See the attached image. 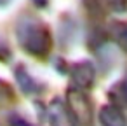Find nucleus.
Returning a JSON list of instances; mask_svg holds the SVG:
<instances>
[{
	"label": "nucleus",
	"instance_id": "5",
	"mask_svg": "<svg viewBox=\"0 0 127 126\" xmlns=\"http://www.w3.org/2000/svg\"><path fill=\"white\" fill-rule=\"evenodd\" d=\"M99 123L101 126H127V119L124 112L117 105H103L99 109Z\"/></svg>",
	"mask_w": 127,
	"mask_h": 126
},
{
	"label": "nucleus",
	"instance_id": "14",
	"mask_svg": "<svg viewBox=\"0 0 127 126\" xmlns=\"http://www.w3.org/2000/svg\"><path fill=\"white\" fill-rule=\"evenodd\" d=\"M0 58H7V51H5L2 46H0Z\"/></svg>",
	"mask_w": 127,
	"mask_h": 126
},
{
	"label": "nucleus",
	"instance_id": "1",
	"mask_svg": "<svg viewBox=\"0 0 127 126\" xmlns=\"http://www.w3.org/2000/svg\"><path fill=\"white\" fill-rule=\"evenodd\" d=\"M18 39L23 49L37 58H45L52 47V37L49 30L37 21H23L18 26Z\"/></svg>",
	"mask_w": 127,
	"mask_h": 126
},
{
	"label": "nucleus",
	"instance_id": "7",
	"mask_svg": "<svg viewBox=\"0 0 127 126\" xmlns=\"http://www.w3.org/2000/svg\"><path fill=\"white\" fill-rule=\"evenodd\" d=\"M108 30L111 39L127 51V21H113Z\"/></svg>",
	"mask_w": 127,
	"mask_h": 126
},
{
	"label": "nucleus",
	"instance_id": "2",
	"mask_svg": "<svg viewBox=\"0 0 127 126\" xmlns=\"http://www.w3.org/2000/svg\"><path fill=\"white\" fill-rule=\"evenodd\" d=\"M66 105H68L70 112L73 114L77 124L91 126V123H92V107H91V102H89L87 95L84 93V89L70 88L66 91Z\"/></svg>",
	"mask_w": 127,
	"mask_h": 126
},
{
	"label": "nucleus",
	"instance_id": "3",
	"mask_svg": "<svg viewBox=\"0 0 127 126\" xmlns=\"http://www.w3.org/2000/svg\"><path fill=\"white\" fill-rule=\"evenodd\" d=\"M47 117L51 126H77L73 114L70 112L66 102L61 98H54L47 105Z\"/></svg>",
	"mask_w": 127,
	"mask_h": 126
},
{
	"label": "nucleus",
	"instance_id": "6",
	"mask_svg": "<svg viewBox=\"0 0 127 126\" xmlns=\"http://www.w3.org/2000/svg\"><path fill=\"white\" fill-rule=\"evenodd\" d=\"M16 79H18V82H19V88H21L25 93L33 95V93L38 91V84H37L35 79L25 70V67H18V68H16Z\"/></svg>",
	"mask_w": 127,
	"mask_h": 126
},
{
	"label": "nucleus",
	"instance_id": "13",
	"mask_svg": "<svg viewBox=\"0 0 127 126\" xmlns=\"http://www.w3.org/2000/svg\"><path fill=\"white\" fill-rule=\"evenodd\" d=\"M122 89H124V95H125V98H127V77H125L124 82H122Z\"/></svg>",
	"mask_w": 127,
	"mask_h": 126
},
{
	"label": "nucleus",
	"instance_id": "12",
	"mask_svg": "<svg viewBox=\"0 0 127 126\" xmlns=\"http://www.w3.org/2000/svg\"><path fill=\"white\" fill-rule=\"evenodd\" d=\"M33 2H35L38 7H45V5H47V0H33Z\"/></svg>",
	"mask_w": 127,
	"mask_h": 126
},
{
	"label": "nucleus",
	"instance_id": "8",
	"mask_svg": "<svg viewBox=\"0 0 127 126\" xmlns=\"http://www.w3.org/2000/svg\"><path fill=\"white\" fill-rule=\"evenodd\" d=\"M14 100H16V96H14L12 88L5 81H0V109L9 107L11 103H14Z\"/></svg>",
	"mask_w": 127,
	"mask_h": 126
},
{
	"label": "nucleus",
	"instance_id": "11",
	"mask_svg": "<svg viewBox=\"0 0 127 126\" xmlns=\"http://www.w3.org/2000/svg\"><path fill=\"white\" fill-rule=\"evenodd\" d=\"M11 124H12V126H30L28 123H25V121H23V119H19V117L11 119Z\"/></svg>",
	"mask_w": 127,
	"mask_h": 126
},
{
	"label": "nucleus",
	"instance_id": "9",
	"mask_svg": "<svg viewBox=\"0 0 127 126\" xmlns=\"http://www.w3.org/2000/svg\"><path fill=\"white\" fill-rule=\"evenodd\" d=\"M85 11L92 18H101L103 16V0H82Z\"/></svg>",
	"mask_w": 127,
	"mask_h": 126
},
{
	"label": "nucleus",
	"instance_id": "15",
	"mask_svg": "<svg viewBox=\"0 0 127 126\" xmlns=\"http://www.w3.org/2000/svg\"><path fill=\"white\" fill-rule=\"evenodd\" d=\"M11 2V0H0V7H4V5H7Z\"/></svg>",
	"mask_w": 127,
	"mask_h": 126
},
{
	"label": "nucleus",
	"instance_id": "4",
	"mask_svg": "<svg viewBox=\"0 0 127 126\" xmlns=\"http://www.w3.org/2000/svg\"><path fill=\"white\" fill-rule=\"evenodd\" d=\"M96 79V68L91 61H78L71 67V84L77 89H87Z\"/></svg>",
	"mask_w": 127,
	"mask_h": 126
},
{
	"label": "nucleus",
	"instance_id": "10",
	"mask_svg": "<svg viewBox=\"0 0 127 126\" xmlns=\"http://www.w3.org/2000/svg\"><path fill=\"white\" fill-rule=\"evenodd\" d=\"M106 5L113 12H124L127 11V0H106Z\"/></svg>",
	"mask_w": 127,
	"mask_h": 126
}]
</instances>
